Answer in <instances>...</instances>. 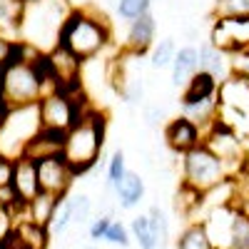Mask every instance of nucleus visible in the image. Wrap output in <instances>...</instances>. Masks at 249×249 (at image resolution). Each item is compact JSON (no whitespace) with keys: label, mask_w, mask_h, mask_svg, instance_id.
<instances>
[{"label":"nucleus","mask_w":249,"mask_h":249,"mask_svg":"<svg viewBox=\"0 0 249 249\" xmlns=\"http://www.w3.org/2000/svg\"><path fill=\"white\" fill-rule=\"evenodd\" d=\"M217 88L219 82L210 75V72H202L197 70L192 75V80L187 82V85L179 90V100H199V97H212L217 95Z\"/></svg>","instance_id":"17"},{"label":"nucleus","mask_w":249,"mask_h":249,"mask_svg":"<svg viewBox=\"0 0 249 249\" xmlns=\"http://www.w3.org/2000/svg\"><path fill=\"white\" fill-rule=\"evenodd\" d=\"M144 13H152V0H117L115 3V15L122 23H130Z\"/></svg>","instance_id":"25"},{"label":"nucleus","mask_w":249,"mask_h":249,"mask_svg":"<svg viewBox=\"0 0 249 249\" xmlns=\"http://www.w3.org/2000/svg\"><path fill=\"white\" fill-rule=\"evenodd\" d=\"M175 249H214L212 239L207 234L204 222H190L184 230L177 234Z\"/></svg>","instance_id":"18"},{"label":"nucleus","mask_w":249,"mask_h":249,"mask_svg":"<svg viewBox=\"0 0 249 249\" xmlns=\"http://www.w3.org/2000/svg\"><path fill=\"white\" fill-rule=\"evenodd\" d=\"M13 182V157L0 152V187H8Z\"/></svg>","instance_id":"35"},{"label":"nucleus","mask_w":249,"mask_h":249,"mask_svg":"<svg viewBox=\"0 0 249 249\" xmlns=\"http://www.w3.org/2000/svg\"><path fill=\"white\" fill-rule=\"evenodd\" d=\"M157 43V20L155 13H144L127 23V35H124L122 50L130 55H147L150 48Z\"/></svg>","instance_id":"8"},{"label":"nucleus","mask_w":249,"mask_h":249,"mask_svg":"<svg viewBox=\"0 0 249 249\" xmlns=\"http://www.w3.org/2000/svg\"><path fill=\"white\" fill-rule=\"evenodd\" d=\"M170 85L175 90H182L187 82L192 80V75L199 70V55H197V48L195 45H184V48H177V55L170 65Z\"/></svg>","instance_id":"13"},{"label":"nucleus","mask_w":249,"mask_h":249,"mask_svg":"<svg viewBox=\"0 0 249 249\" xmlns=\"http://www.w3.org/2000/svg\"><path fill=\"white\" fill-rule=\"evenodd\" d=\"M210 43L224 53L249 48V18H219L212 28Z\"/></svg>","instance_id":"7"},{"label":"nucleus","mask_w":249,"mask_h":249,"mask_svg":"<svg viewBox=\"0 0 249 249\" xmlns=\"http://www.w3.org/2000/svg\"><path fill=\"white\" fill-rule=\"evenodd\" d=\"M230 249H249V217H244L237 210H234V219H232Z\"/></svg>","instance_id":"27"},{"label":"nucleus","mask_w":249,"mask_h":249,"mask_svg":"<svg viewBox=\"0 0 249 249\" xmlns=\"http://www.w3.org/2000/svg\"><path fill=\"white\" fill-rule=\"evenodd\" d=\"M130 234H132V239L137 242L140 249H160V247H157V239H155V234H152V230H150L147 214L132 217V222H130Z\"/></svg>","instance_id":"24"},{"label":"nucleus","mask_w":249,"mask_h":249,"mask_svg":"<svg viewBox=\"0 0 249 249\" xmlns=\"http://www.w3.org/2000/svg\"><path fill=\"white\" fill-rule=\"evenodd\" d=\"M10 187L15 190V195L23 199L25 204L40 195V182H37V167L35 160H30L28 155H20L13 160V182Z\"/></svg>","instance_id":"10"},{"label":"nucleus","mask_w":249,"mask_h":249,"mask_svg":"<svg viewBox=\"0 0 249 249\" xmlns=\"http://www.w3.org/2000/svg\"><path fill=\"white\" fill-rule=\"evenodd\" d=\"M214 18H249V0H214Z\"/></svg>","instance_id":"28"},{"label":"nucleus","mask_w":249,"mask_h":249,"mask_svg":"<svg viewBox=\"0 0 249 249\" xmlns=\"http://www.w3.org/2000/svg\"><path fill=\"white\" fill-rule=\"evenodd\" d=\"M224 179H230L227 177L224 162L207 147L204 142L182 155V182L192 184L195 190L207 192V190H212V187L222 184Z\"/></svg>","instance_id":"4"},{"label":"nucleus","mask_w":249,"mask_h":249,"mask_svg":"<svg viewBox=\"0 0 249 249\" xmlns=\"http://www.w3.org/2000/svg\"><path fill=\"white\" fill-rule=\"evenodd\" d=\"M62 140L65 135L55 132V130H45L40 127L25 144L23 155H28L30 160H40V157H50V155H60L62 152Z\"/></svg>","instance_id":"15"},{"label":"nucleus","mask_w":249,"mask_h":249,"mask_svg":"<svg viewBox=\"0 0 249 249\" xmlns=\"http://www.w3.org/2000/svg\"><path fill=\"white\" fill-rule=\"evenodd\" d=\"M197 55H199V70L210 72L217 82H224L227 77L232 75V70H230V55H227L224 50H219V48H214L212 43L199 45Z\"/></svg>","instance_id":"14"},{"label":"nucleus","mask_w":249,"mask_h":249,"mask_svg":"<svg viewBox=\"0 0 249 249\" xmlns=\"http://www.w3.org/2000/svg\"><path fill=\"white\" fill-rule=\"evenodd\" d=\"M179 107H182V115L187 120H192L202 132H207L219 120V100H217V95L199 97V100H179Z\"/></svg>","instance_id":"11"},{"label":"nucleus","mask_w":249,"mask_h":249,"mask_svg":"<svg viewBox=\"0 0 249 249\" xmlns=\"http://www.w3.org/2000/svg\"><path fill=\"white\" fill-rule=\"evenodd\" d=\"M150 68L152 70H164V68H170L172 65V60L177 55V43H175V37H162L157 40V43L150 48Z\"/></svg>","instance_id":"20"},{"label":"nucleus","mask_w":249,"mask_h":249,"mask_svg":"<svg viewBox=\"0 0 249 249\" xmlns=\"http://www.w3.org/2000/svg\"><path fill=\"white\" fill-rule=\"evenodd\" d=\"M162 137H164V144H167V150L177 157H182L184 152L195 150L197 144H202L204 140V132L197 127L192 120H187L184 115H177L172 120L164 122L162 127Z\"/></svg>","instance_id":"6"},{"label":"nucleus","mask_w":249,"mask_h":249,"mask_svg":"<svg viewBox=\"0 0 249 249\" xmlns=\"http://www.w3.org/2000/svg\"><path fill=\"white\" fill-rule=\"evenodd\" d=\"M57 202H60V197H57V195H50V192L35 195V197L28 202V219L35 222V224L48 227L50 219H53V212H55Z\"/></svg>","instance_id":"19"},{"label":"nucleus","mask_w":249,"mask_h":249,"mask_svg":"<svg viewBox=\"0 0 249 249\" xmlns=\"http://www.w3.org/2000/svg\"><path fill=\"white\" fill-rule=\"evenodd\" d=\"M70 224H72V207H70V195H65V197H60L55 212H53V219L48 224V230H50L53 237H60V234L68 232Z\"/></svg>","instance_id":"23"},{"label":"nucleus","mask_w":249,"mask_h":249,"mask_svg":"<svg viewBox=\"0 0 249 249\" xmlns=\"http://www.w3.org/2000/svg\"><path fill=\"white\" fill-rule=\"evenodd\" d=\"M227 55H230V70H232V75L249 80V48L227 53Z\"/></svg>","instance_id":"32"},{"label":"nucleus","mask_w":249,"mask_h":249,"mask_svg":"<svg viewBox=\"0 0 249 249\" xmlns=\"http://www.w3.org/2000/svg\"><path fill=\"white\" fill-rule=\"evenodd\" d=\"M35 167H37L40 192H50V195H57V197L70 195L77 175L72 172V167L62 155L40 157V160H35Z\"/></svg>","instance_id":"5"},{"label":"nucleus","mask_w":249,"mask_h":249,"mask_svg":"<svg viewBox=\"0 0 249 249\" xmlns=\"http://www.w3.org/2000/svg\"><path fill=\"white\" fill-rule=\"evenodd\" d=\"M110 222H112V214H97V217L90 222V227H88V237H90L95 244L102 242V237H105Z\"/></svg>","instance_id":"33"},{"label":"nucleus","mask_w":249,"mask_h":249,"mask_svg":"<svg viewBox=\"0 0 249 249\" xmlns=\"http://www.w3.org/2000/svg\"><path fill=\"white\" fill-rule=\"evenodd\" d=\"M115 40L112 20L107 10L88 0L82 5H72L65 15L57 33V45L72 53L80 62H90L102 55Z\"/></svg>","instance_id":"1"},{"label":"nucleus","mask_w":249,"mask_h":249,"mask_svg":"<svg viewBox=\"0 0 249 249\" xmlns=\"http://www.w3.org/2000/svg\"><path fill=\"white\" fill-rule=\"evenodd\" d=\"M102 242L115 244V247H122V249H127V247L132 244L130 227H127V224H122L120 219H112V222H110V227H107V232H105V237H102Z\"/></svg>","instance_id":"29"},{"label":"nucleus","mask_w":249,"mask_h":249,"mask_svg":"<svg viewBox=\"0 0 249 249\" xmlns=\"http://www.w3.org/2000/svg\"><path fill=\"white\" fill-rule=\"evenodd\" d=\"M142 120L150 130H162L167 122V112L160 102H147V105H142Z\"/></svg>","instance_id":"30"},{"label":"nucleus","mask_w":249,"mask_h":249,"mask_svg":"<svg viewBox=\"0 0 249 249\" xmlns=\"http://www.w3.org/2000/svg\"><path fill=\"white\" fill-rule=\"evenodd\" d=\"M127 157H124V150L122 147H117V150H112V155L107 157V162H105V187L107 190H115L117 187V182L127 175Z\"/></svg>","instance_id":"22"},{"label":"nucleus","mask_w":249,"mask_h":249,"mask_svg":"<svg viewBox=\"0 0 249 249\" xmlns=\"http://www.w3.org/2000/svg\"><path fill=\"white\" fill-rule=\"evenodd\" d=\"M13 230H15V219L8 210L0 207V249H5L8 239L13 237Z\"/></svg>","instance_id":"34"},{"label":"nucleus","mask_w":249,"mask_h":249,"mask_svg":"<svg viewBox=\"0 0 249 249\" xmlns=\"http://www.w3.org/2000/svg\"><path fill=\"white\" fill-rule=\"evenodd\" d=\"M50 242L53 234L48 227L23 219V222H15L13 237L8 239L5 249H50Z\"/></svg>","instance_id":"9"},{"label":"nucleus","mask_w":249,"mask_h":249,"mask_svg":"<svg viewBox=\"0 0 249 249\" xmlns=\"http://www.w3.org/2000/svg\"><path fill=\"white\" fill-rule=\"evenodd\" d=\"M70 207H72V224L85 227L92 219L95 207H92L90 195H85V192H82V195H70Z\"/></svg>","instance_id":"26"},{"label":"nucleus","mask_w":249,"mask_h":249,"mask_svg":"<svg viewBox=\"0 0 249 249\" xmlns=\"http://www.w3.org/2000/svg\"><path fill=\"white\" fill-rule=\"evenodd\" d=\"M147 222H150V230H152V234L157 239V247L162 249L164 244L170 242V237H172V227H170L167 212H164L160 204H152L147 210Z\"/></svg>","instance_id":"21"},{"label":"nucleus","mask_w":249,"mask_h":249,"mask_svg":"<svg viewBox=\"0 0 249 249\" xmlns=\"http://www.w3.org/2000/svg\"><path fill=\"white\" fill-rule=\"evenodd\" d=\"M20 50H23V43H20V40L0 33V70H3L5 65H10L13 60H18Z\"/></svg>","instance_id":"31"},{"label":"nucleus","mask_w":249,"mask_h":249,"mask_svg":"<svg viewBox=\"0 0 249 249\" xmlns=\"http://www.w3.org/2000/svg\"><path fill=\"white\" fill-rule=\"evenodd\" d=\"M35 57L33 60L18 57L10 65H5L0 70V100L5 102L8 110L37 105L40 97L45 95L43 80H40V72H37V65H35Z\"/></svg>","instance_id":"3"},{"label":"nucleus","mask_w":249,"mask_h":249,"mask_svg":"<svg viewBox=\"0 0 249 249\" xmlns=\"http://www.w3.org/2000/svg\"><path fill=\"white\" fill-rule=\"evenodd\" d=\"M105 140H107V112L95 105L65 132L60 155L68 160L72 172L82 177L90 170H95L97 162L102 160Z\"/></svg>","instance_id":"2"},{"label":"nucleus","mask_w":249,"mask_h":249,"mask_svg":"<svg viewBox=\"0 0 249 249\" xmlns=\"http://www.w3.org/2000/svg\"><path fill=\"white\" fill-rule=\"evenodd\" d=\"M202 195L204 192L195 190L192 184H187V182L179 179V187L175 192V214H179L184 219H192L199 212V207H202Z\"/></svg>","instance_id":"16"},{"label":"nucleus","mask_w":249,"mask_h":249,"mask_svg":"<svg viewBox=\"0 0 249 249\" xmlns=\"http://www.w3.org/2000/svg\"><path fill=\"white\" fill-rule=\"evenodd\" d=\"M144 192H147V187H144V177L135 170H127V175H124L117 187L112 190L115 195V204L120 207V210H135V207L144 199Z\"/></svg>","instance_id":"12"}]
</instances>
